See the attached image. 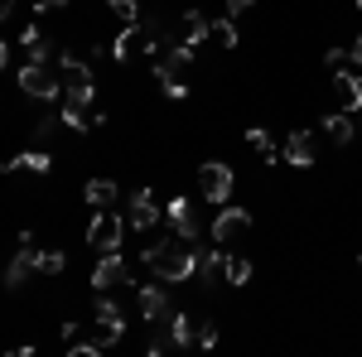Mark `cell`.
<instances>
[{
	"label": "cell",
	"mask_w": 362,
	"mask_h": 357,
	"mask_svg": "<svg viewBox=\"0 0 362 357\" xmlns=\"http://www.w3.org/2000/svg\"><path fill=\"white\" fill-rule=\"evenodd\" d=\"M223 266H227L223 251H208V256H198V275H203V280H218V275H223Z\"/></svg>",
	"instance_id": "obj_25"
},
{
	"label": "cell",
	"mask_w": 362,
	"mask_h": 357,
	"mask_svg": "<svg viewBox=\"0 0 362 357\" xmlns=\"http://www.w3.org/2000/svg\"><path fill=\"white\" fill-rule=\"evenodd\" d=\"M251 5H256V0H227V15H232V20H237V15H247Z\"/></svg>",
	"instance_id": "obj_32"
},
{
	"label": "cell",
	"mask_w": 362,
	"mask_h": 357,
	"mask_svg": "<svg viewBox=\"0 0 362 357\" xmlns=\"http://www.w3.org/2000/svg\"><path fill=\"white\" fill-rule=\"evenodd\" d=\"M165 218H169V227H174V237H184V242H198V213H194V203L179 193V198H169V208H165Z\"/></svg>",
	"instance_id": "obj_8"
},
{
	"label": "cell",
	"mask_w": 362,
	"mask_h": 357,
	"mask_svg": "<svg viewBox=\"0 0 362 357\" xmlns=\"http://www.w3.org/2000/svg\"><path fill=\"white\" fill-rule=\"evenodd\" d=\"M112 15L121 25H140V0H112Z\"/></svg>",
	"instance_id": "obj_26"
},
{
	"label": "cell",
	"mask_w": 362,
	"mask_h": 357,
	"mask_svg": "<svg viewBox=\"0 0 362 357\" xmlns=\"http://www.w3.org/2000/svg\"><path fill=\"white\" fill-rule=\"evenodd\" d=\"M58 121H63V116H39V126H34V136H39V140H49V136L58 131Z\"/></svg>",
	"instance_id": "obj_30"
},
{
	"label": "cell",
	"mask_w": 362,
	"mask_h": 357,
	"mask_svg": "<svg viewBox=\"0 0 362 357\" xmlns=\"http://www.w3.org/2000/svg\"><path fill=\"white\" fill-rule=\"evenodd\" d=\"M160 218H165V208L155 203V193H150V189L131 193V227H136V232H150Z\"/></svg>",
	"instance_id": "obj_13"
},
{
	"label": "cell",
	"mask_w": 362,
	"mask_h": 357,
	"mask_svg": "<svg viewBox=\"0 0 362 357\" xmlns=\"http://www.w3.org/2000/svg\"><path fill=\"white\" fill-rule=\"evenodd\" d=\"M280 160L295 169H309L314 165V131H290L285 136V150H280Z\"/></svg>",
	"instance_id": "obj_14"
},
{
	"label": "cell",
	"mask_w": 362,
	"mask_h": 357,
	"mask_svg": "<svg viewBox=\"0 0 362 357\" xmlns=\"http://www.w3.org/2000/svg\"><path fill=\"white\" fill-rule=\"evenodd\" d=\"M324 136L334 140V145H348V140H353V121H348V111H329V116H324Z\"/></svg>",
	"instance_id": "obj_20"
},
{
	"label": "cell",
	"mask_w": 362,
	"mask_h": 357,
	"mask_svg": "<svg viewBox=\"0 0 362 357\" xmlns=\"http://www.w3.org/2000/svg\"><path fill=\"white\" fill-rule=\"evenodd\" d=\"M10 10H15V0H0V20H10Z\"/></svg>",
	"instance_id": "obj_37"
},
{
	"label": "cell",
	"mask_w": 362,
	"mask_h": 357,
	"mask_svg": "<svg viewBox=\"0 0 362 357\" xmlns=\"http://www.w3.org/2000/svg\"><path fill=\"white\" fill-rule=\"evenodd\" d=\"M223 280H227V285H251V261H247V256H227Z\"/></svg>",
	"instance_id": "obj_23"
},
{
	"label": "cell",
	"mask_w": 362,
	"mask_h": 357,
	"mask_svg": "<svg viewBox=\"0 0 362 357\" xmlns=\"http://www.w3.org/2000/svg\"><path fill=\"white\" fill-rule=\"evenodd\" d=\"M121 237H126V218H116L112 208H102L97 218L87 222V247L97 251H121Z\"/></svg>",
	"instance_id": "obj_4"
},
{
	"label": "cell",
	"mask_w": 362,
	"mask_h": 357,
	"mask_svg": "<svg viewBox=\"0 0 362 357\" xmlns=\"http://www.w3.org/2000/svg\"><path fill=\"white\" fill-rule=\"evenodd\" d=\"M107 116L92 107V97H68L63 102V126H73V131H97Z\"/></svg>",
	"instance_id": "obj_10"
},
{
	"label": "cell",
	"mask_w": 362,
	"mask_h": 357,
	"mask_svg": "<svg viewBox=\"0 0 362 357\" xmlns=\"http://www.w3.org/2000/svg\"><path fill=\"white\" fill-rule=\"evenodd\" d=\"M20 92L34 97V102H54V97H63V83H58V73L49 63H25L20 68Z\"/></svg>",
	"instance_id": "obj_3"
},
{
	"label": "cell",
	"mask_w": 362,
	"mask_h": 357,
	"mask_svg": "<svg viewBox=\"0 0 362 357\" xmlns=\"http://www.w3.org/2000/svg\"><path fill=\"white\" fill-rule=\"evenodd\" d=\"M83 198H87V208H112V203H116V184H112V179H87Z\"/></svg>",
	"instance_id": "obj_19"
},
{
	"label": "cell",
	"mask_w": 362,
	"mask_h": 357,
	"mask_svg": "<svg viewBox=\"0 0 362 357\" xmlns=\"http://www.w3.org/2000/svg\"><path fill=\"white\" fill-rule=\"evenodd\" d=\"M348 58H353V63H358V68H362V34H358V39H353V49H348Z\"/></svg>",
	"instance_id": "obj_35"
},
{
	"label": "cell",
	"mask_w": 362,
	"mask_h": 357,
	"mask_svg": "<svg viewBox=\"0 0 362 357\" xmlns=\"http://www.w3.org/2000/svg\"><path fill=\"white\" fill-rule=\"evenodd\" d=\"M343 58H348V49H324V68L338 73V68H343Z\"/></svg>",
	"instance_id": "obj_31"
},
{
	"label": "cell",
	"mask_w": 362,
	"mask_h": 357,
	"mask_svg": "<svg viewBox=\"0 0 362 357\" xmlns=\"http://www.w3.org/2000/svg\"><path fill=\"white\" fill-rule=\"evenodd\" d=\"M29 5H34L39 15H49V10H58V5H68V0H29Z\"/></svg>",
	"instance_id": "obj_33"
},
{
	"label": "cell",
	"mask_w": 362,
	"mask_h": 357,
	"mask_svg": "<svg viewBox=\"0 0 362 357\" xmlns=\"http://www.w3.org/2000/svg\"><path fill=\"white\" fill-rule=\"evenodd\" d=\"M5 174H15V169H25V174H49L54 169V160L44 155V150H25V155H15V160H5Z\"/></svg>",
	"instance_id": "obj_17"
},
{
	"label": "cell",
	"mask_w": 362,
	"mask_h": 357,
	"mask_svg": "<svg viewBox=\"0 0 362 357\" xmlns=\"http://www.w3.org/2000/svg\"><path fill=\"white\" fill-rule=\"evenodd\" d=\"M34 232H20V247H15V261H10V266H5V285H10V290H20V285H25L29 280V271H34Z\"/></svg>",
	"instance_id": "obj_9"
},
{
	"label": "cell",
	"mask_w": 362,
	"mask_h": 357,
	"mask_svg": "<svg viewBox=\"0 0 362 357\" xmlns=\"http://www.w3.org/2000/svg\"><path fill=\"white\" fill-rule=\"evenodd\" d=\"M34 271L39 275H63L68 271V256H63V251H34Z\"/></svg>",
	"instance_id": "obj_22"
},
{
	"label": "cell",
	"mask_w": 362,
	"mask_h": 357,
	"mask_svg": "<svg viewBox=\"0 0 362 357\" xmlns=\"http://www.w3.org/2000/svg\"><path fill=\"white\" fill-rule=\"evenodd\" d=\"M334 102H338V111H362V78L358 73H348V68H338L334 73Z\"/></svg>",
	"instance_id": "obj_12"
},
{
	"label": "cell",
	"mask_w": 362,
	"mask_h": 357,
	"mask_svg": "<svg viewBox=\"0 0 362 357\" xmlns=\"http://www.w3.org/2000/svg\"><path fill=\"white\" fill-rule=\"evenodd\" d=\"M121 333H126V314H121V304L97 300V314H92V338H97L102 348H112V343H121Z\"/></svg>",
	"instance_id": "obj_5"
},
{
	"label": "cell",
	"mask_w": 362,
	"mask_h": 357,
	"mask_svg": "<svg viewBox=\"0 0 362 357\" xmlns=\"http://www.w3.org/2000/svg\"><path fill=\"white\" fill-rule=\"evenodd\" d=\"M194 343H198V348H218V324H213V319H203L198 333H194Z\"/></svg>",
	"instance_id": "obj_27"
},
{
	"label": "cell",
	"mask_w": 362,
	"mask_h": 357,
	"mask_svg": "<svg viewBox=\"0 0 362 357\" xmlns=\"http://www.w3.org/2000/svg\"><path fill=\"white\" fill-rule=\"evenodd\" d=\"M198 189H203L208 203H227V198H232V165L208 160V165L198 169Z\"/></svg>",
	"instance_id": "obj_6"
},
{
	"label": "cell",
	"mask_w": 362,
	"mask_h": 357,
	"mask_svg": "<svg viewBox=\"0 0 362 357\" xmlns=\"http://www.w3.org/2000/svg\"><path fill=\"white\" fill-rule=\"evenodd\" d=\"M160 87H165V97H169V102H184V97L194 92V87L184 83V78H169V83H160Z\"/></svg>",
	"instance_id": "obj_28"
},
{
	"label": "cell",
	"mask_w": 362,
	"mask_h": 357,
	"mask_svg": "<svg viewBox=\"0 0 362 357\" xmlns=\"http://www.w3.org/2000/svg\"><path fill=\"white\" fill-rule=\"evenodd\" d=\"M126 280H131V266L116 251H102V261L92 266V290H112V285H126Z\"/></svg>",
	"instance_id": "obj_11"
},
{
	"label": "cell",
	"mask_w": 362,
	"mask_h": 357,
	"mask_svg": "<svg viewBox=\"0 0 362 357\" xmlns=\"http://www.w3.org/2000/svg\"><path fill=\"white\" fill-rule=\"evenodd\" d=\"M58 83H63V97H97V78L78 54H58Z\"/></svg>",
	"instance_id": "obj_2"
},
{
	"label": "cell",
	"mask_w": 362,
	"mask_h": 357,
	"mask_svg": "<svg viewBox=\"0 0 362 357\" xmlns=\"http://www.w3.org/2000/svg\"><path fill=\"white\" fill-rule=\"evenodd\" d=\"M5 63H10V44L0 39V73H5Z\"/></svg>",
	"instance_id": "obj_36"
},
{
	"label": "cell",
	"mask_w": 362,
	"mask_h": 357,
	"mask_svg": "<svg viewBox=\"0 0 362 357\" xmlns=\"http://www.w3.org/2000/svg\"><path fill=\"white\" fill-rule=\"evenodd\" d=\"M145 266L160 275L165 285H179V280H189V275L198 271V251H194V242H184V237L155 242V247H145Z\"/></svg>",
	"instance_id": "obj_1"
},
{
	"label": "cell",
	"mask_w": 362,
	"mask_h": 357,
	"mask_svg": "<svg viewBox=\"0 0 362 357\" xmlns=\"http://www.w3.org/2000/svg\"><path fill=\"white\" fill-rule=\"evenodd\" d=\"M29 44H39V25H29L25 34H20V49H29Z\"/></svg>",
	"instance_id": "obj_34"
},
{
	"label": "cell",
	"mask_w": 362,
	"mask_h": 357,
	"mask_svg": "<svg viewBox=\"0 0 362 357\" xmlns=\"http://www.w3.org/2000/svg\"><path fill=\"white\" fill-rule=\"evenodd\" d=\"M140 319L145 324H160V319H169V295L165 285H140Z\"/></svg>",
	"instance_id": "obj_15"
},
{
	"label": "cell",
	"mask_w": 362,
	"mask_h": 357,
	"mask_svg": "<svg viewBox=\"0 0 362 357\" xmlns=\"http://www.w3.org/2000/svg\"><path fill=\"white\" fill-rule=\"evenodd\" d=\"M353 5H358V10H362V0H353Z\"/></svg>",
	"instance_id": "obj_38"
},
{
	"label": "cell",
	"mask_w": 362,
	"mask_h": 357,
	"mask_svg": "<svg viewBox=\"0 0 362 357\" xmlns=\"http://www.w3.org/2000/svg\"><path fill=\"white\" fill-rule=\"evenodd\" d=\"M247 145L261 155V160H266V165H280V145L271 140V131H266V126H251V131H247Z\"/></svg>",
	"instance_id": "obj_18"
},
{
	"label": "cell",
	"mask_w": 362,
	"mask_h": 357,
	"mask_svg": "<svg viewBox=\"0 0 362 357\" xmlns=\"http://www.w3.org/2000/svg\"><path fill=\"white\" fill-rule=\"evenodd\" d=\"M169 333H174V348H189L198 333V319H189V314H169Z\"/></svg>",
	"instance_id": "obj_21"
},
{
	"label": "cell",
	"mask_w": 362,
	"mask_h": 357,
	"mask_svg": "<svg viewBox=\"0 0 362 357\" xmlns=\"http://www.w3.org/2000/svg\"><path fill=\"white\" fill-rule=\"evenodd\" d=\"M213 39L223 44V49H237V20L223 15V20H213Z\"/></svg>",
	"instance_id": "obj_24"
},
{
	"label": "cell",
	"mask_w": 362,
	"mask_h": 357,
	"mask_svg": "<svg viewBox=\"0 0 362 357\" xmlns=\"http://www.w3.org/2000/svg\"><path fill=\"white\" fill-rule=\"evenodd\" d=\"M208 34H213V20H208L203 10H184V34H179V39L198 49V44H208Z\"/></svg>",
	"instance_id": "obj_16"
},
{
	"label": "cell",
	"mask_w": 362,
	"mask_h": 357,
	"mask_svg": "<svg viewBox=\"0 0 362 357\" xmlns=\"http://www.w3.org/2000/svg\"><path fill=\"white\" fill-rule=\"evenodd\" d=\"M251 232V213L247 208H223L218 218H213V242L218 247H232L237 237H247Z\"/></svg>",
	"instance_id": "obj_7"
},
{
	"label": "cell",
	"mask_w": 362,
	"mask_h": 357,
	"mask_svg": "<svg viewBox=\"0 0 362 357\" xmlns=\"http://www.w3.org/2000/svg\"><path fill=\"white\" fill-rule=\"evenodd\" d=\"M29 63H49V68H54V44H44V39L29 44Z\"/></svg>",
	"instance_id": "obj_29"
}]
</instances>
